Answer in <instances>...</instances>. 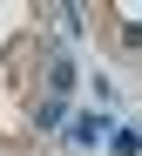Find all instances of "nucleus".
I'll list each match as a JSON object with an SVG mask.
<instances>
[{"label":"nucleus","mask_w":142,"mask_h":156,"mask_svg":"<svg viewBox=\"0 0 142 156\" xmlns=\"http://www.w3.org/2000/svg\"><path fill=\"white\" fill-rule=\"evenodd\" d=\"M102 129H108L102 115H81V122H74V143H102Z\"/></svg>","instance_id":"f03ea898"},{"label":"nucleus","mask_w":142,"mask_h":156,"mask_svg":"<svg viewBox=\"0 0 142 156\" xmlns=\"http://www.w3.org/2000/svg\"><path fill=\"white\" fill-rule=\"evenodd\" d=\"M61 115H68V109H61V102H54V95H47V102H41V115H34V122H41V129H61Z\"/></svg>","instance_id":"7ed1b4c3"},{"label":"nucleus","mask_w":142,"mask_h":156,"mask_svg":"<svg viewBox=\"0 0 142 156\" xmlns=\"http://www.w3.org/2000/svg\"><path fill=\"white\" fill-rule=\"evenodd\" d=\"M47 88H54V102H61V95L74 88V61H54V68H47Z\"/></svg>","instance_id":"f257e3e1"}]
</instances>
